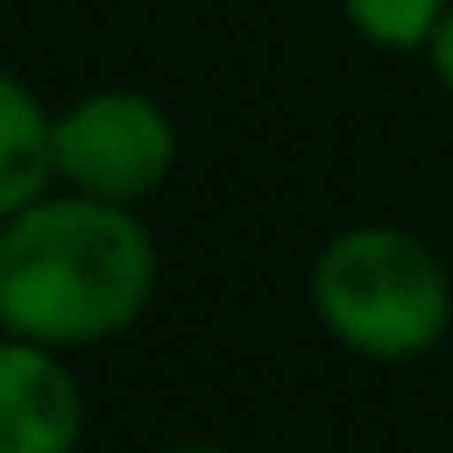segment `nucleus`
Instances as JSON below:
<instances>
[{
    "instance_id": "nucleus-1",
    "label": "nucleus",
    "mask_w": 453,
    "mask_h": 453,
    "mask_svg": "<svg viewBox=\"0 0 453 453\" xmlns=\"http://www.w3.org/2000/svg\"><path fill=\"white\" fill-rule=\"evenodd\" d=\"M156 286V249L112 199H32L0 230V323L32 342H100Z\"/></svg>"
},
{
    "instance_id": "nucleus-2",
    "label": "nucleus",
    "mask_w": 453,
    "mask_h": 453,
    "mask_svg": "<svg viewBox=\"0 0 453 453\" xmlns=\"http://www.w3.org/2000/svg\"><path fill=\"white\" fill-rule=\"evenodd\" d=\"M317 311L348 348L410 360L447 329V280L416 236L348 230L317 261Z\"/></svg>"
},
{
    "instance_id": "nucleus-3",
    "label": "nucleus",
    "mask_w": 453,
    "mask_h": 453,
    "mask_svg": "<svg viewBox=\"0 0 453 453\" xmlns=\"http://www.w3.org/2000/svg\"><path fill=\"white\" fill-rule=\"evenodd\" d=\"M50 143H57V174H69L94 199H137L174 162L168 119L150 100H137V94H94V100H81L75 112H63L50 125Z\"/></svg>"
},
{
    "instance_id": "nucleus-5",
    "label": "nucleus",
    "mask_w": 453,
    "mask_h": 453,
    "mask_svg": "<svg viewBox=\"0 0 453 453\" xmlns=\"http://www.w3.org/2000/svg\"><path fill=\"white\" fill-rule=\"evenodd\" d=\"M50 168H57V143H50L38 100L13 75H0V218L26 211L44 193Z\"/></svg>"
},
{
    "instance_id": "nucleus-4",
    "label": "nucleus",
    "mask_w": 453,
    "mask_h": 453,
    "mask_svg": "<svg viewBox=\"0 0 453 453\" xmlns=\"http://www.w3.org/2000/svg\"><path fill=\"white\" fill-rule=\"evenodd\" d=\"M81 391L44 348H0V453H69Z\"/></svg>"
},
{
    "instance_id": "nucleus-6",
    "label": "nucleus",
    "mask_w": 453,
    "mask_h": 453,
    "mask_svg": "<svg viewBox=\"0 0 453 453\" xmlns=\"http://www.w3.org/2000/svg\"><path fill=\"white\" fill-rule=\"evenodd\" d=\"M354 26L372 38V44H391V50H410L422 38H434L441 26V0H348Z\"/></svg>"
},
{
    "instance_id": "nucleus-7",
    "label": "nucleus",
    "mask_w": 453,
    "mask_h": 453,
    "mask_svg": "<svg viewBox=\"0 0 453 453\" xmlns=\"http://www.w3.org/2000/svg\"><path fill=\"white\" fill-rule=\"evenodd\" d=\"M434 69H441V81L453 88V13H441V26H434Z\"/></svg>"
},
{
    "instance_id": "nucleus-8",
    "label": "nucleus",
    "mask_w": 453,
    "mask_h": 453,
    "mask_svg": "<svg viewBox=\"0 0 453 453\" xmlns=\"http://www.w3.org/2000/svg\"><path fill=\"white\" fill-rule=\"evenodd\" d=\"M180 453H218V447H180Z\"/></svg>"
}]
</instances>
